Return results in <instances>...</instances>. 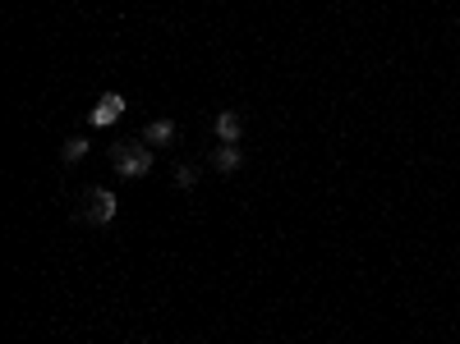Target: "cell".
<instances>
[{
	"mask_svg": "<svg viewBox=\"0 0 460 344\" xmlns=\"http://www.w3.org/2000/svg\"><path fill=\"white\" fill-rule=\"evenodd\" d=\"M124 106H129V101H124L120 92H102V101L88 110V124H92V129H111V124L124 115Z\"/></svg>",
	"mask_w": 460,
	"mask_h": 344,
	"instance_id": "2",
	"label": "cell"
},
{
	"mask_svg": "<svg viewBox=\"0 0 460 344\" xmlns=\"http://www.w3.org/2000/svg\"><path fill=\"white\" fill-rule=\"evenodd\" d=\"M175 184H180V188H194V184H198V170H194V165H180V170H175Z\"/></svg>",
	"mask_w": 460,
	"mask_h": 344,
	"instance_id": "8",
	"label": "cell"
},
{
	"mask_svg": "<svg viewBox=\"0 0 460 344\" xmlns=\"http://www.w3.org/2000/svg\"><path fill=\"white\" fill-rule=\"evenodd\" d=\"M83 156H88V138H69V143L60 147V161H65V165L83 161Z\"/></svg>",
	"mask_w": 460,
	"mask_h": 344,
	"instance_id": "7",
	"label": "cell"
},
{
	"mask_svg": "<svg viewBox=\"0 0 460 344\" xmlns=\"http://www.w3.org/2000/svg\"><path fill=\"white\" fill-rule=\"evenodd\" d=\"M115 221V193L111 188H97L92 193V207H88V225H106Z\"/></svg>",
	"mask_w": 460,
	"mask_h": 344,
	"instance_id": "4",
	"label": "cell"
},
{
	"mask_svg": "<svg viewBox=\"0 0 460 344\" xmlns=\"http://www.w3.org/2000/svg\"><path fill=\"white\" fill-rule=\"evenodd\" d=\"M111 161H115V175H120V180H143V175L152 170L157 156L143 138H124V143L111 147Z\"/></svg>",
	"mask_w": 460,
	"mask_h": 344,
	"instance_id": "1",
	"label": "cell"
},
{
	"mask_svg": "<svg viewBox=\"0 0 460 344\" xmlns=\"http://www.w3.org/2000/svg\"><path fill=\"white\" fill-rule=\"evenodd\" d=\"M240 134H244L240 115H235V110H221V115H216V138H221V143H240Z\"/></svg>",
	"mask_w": 460,
	"mask_h": 344,
	"instance_id": "6",
	"label": "cell"
},
{
	"mask_svg": "<svg viewBox=\"0 0 460 344\" xmlns=\"http://www.w3.org/2000/svg\"><path fill=\"white\" fill-rule=\"evenodd\" d=\"M244 165V151H240V143H221V147L212 151V170L216 175H235Z\"/></svg>",
	"mask_w": 460,
	"mask_h": 344,
	"instance_id": "3",
	"label": "cell"
},
{
	"mask_svg": "<svg viewBox=\"0 0 460 344\" xmlns=\"http://www.w3.org/2000/svg\"><path fill=\"white\" fill-rule=\"evenodd\" d=\"M138 138H143L148 147H166L170 138H175V120H152V124H148V129H143Z\"/></svg>",
	"mask_w": 460,
	"mask_h": 344,
	"instance_id": "5",
	"label": "cell"
}]
</instances>
